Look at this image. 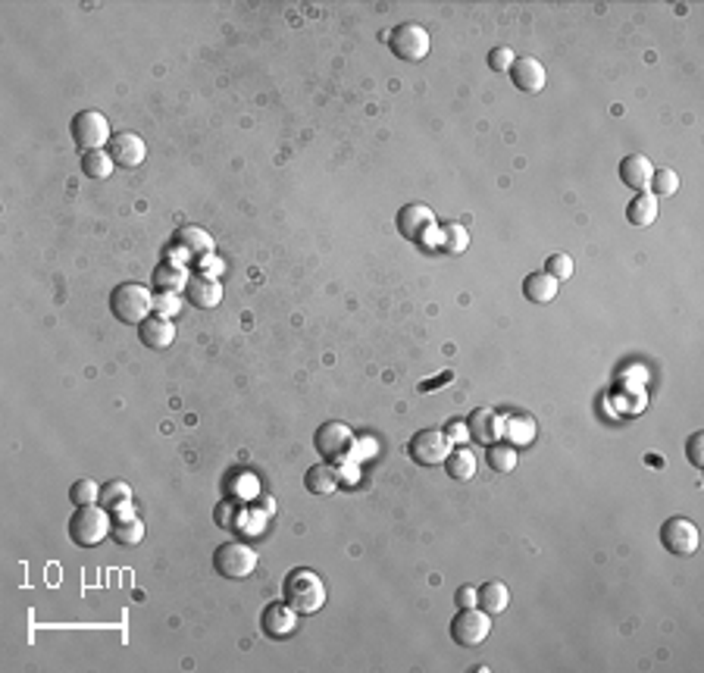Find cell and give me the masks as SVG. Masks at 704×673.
Segmentation results:
<instances>
[{"instance_id": "obj_1", "label": "cell", "mask_w": 704, "mask_h": 673, "mask_svg": "<svg viewBox=\"0 0 704 673\" xmlns=\"http://www.w3.org/2000/svg\"><path fill=\"white\" fill-rule=\"evenodd\" d=\"M285 601H288L291 608H295L297 614H320L322 605H326L329 592H326V582L320 580V574H313V570H291L288 576H285Z\"/></svg>"}, {"instance_id": "obj_2", "label": "cell", "mask_w": 704, "mask_h": 673, "mask_svg": "<svg viewBox=\"0 0 704 673\" xmlns=\"http://www.w3.org/2000/svg\"><path fill=\"white\" fill-rule=\"evenodd\" d=\"M110 314L125 326H138L154 314V291L142 282H123L110 291Z\"/></svg>"}, {"instance_id": "obj_3", "label": "cell", "mask_w": 704, "mask_h": 673, "mask_svg": "<svg viewBox=\"0 0 704 673\" xmlns=\"http://www.w3.org/2000/svg\"><path fill=\"white\" fill-rule=\"evenodd\" d=\"M113 517L104 505H85L75 507V513L69 517V539L82 548H94L110 536Z\"/></svg>"}, {"instance_id": "obj_4", "label": "cell", "mask_w": 704, "mask_h": 673, "mask_svg": "<svg viewBox=\"0 0 704 673\" xmlns=\"http://www.w3.org/2000/svg\"><path fill=\"white\" fill-rule=\"evenodd\" d=\"M213 567H217V574L226 576V580H247V576L257 570V551H253L247 542L229 539V542H223L217 551H213Z\"/></svg>"}, {"instance_id": "obj_5", "label": "cell", "mask_w": 704, "mask_h": 673, "mask_svg": "<svg viewBox=\"0 0 704 673\" xmlns=\"http://www.w3.org/2000/svg\"><path fill=\"white\" fill-rule=\"evenodd\" d=\"M389 47H391V54H395L398 60H404V63H420V60H426V56H429L433 38H429V31L423 29V25L401 22V25H395V29H391Z\"/></svg>"}, {"instance_id": "obj_6", "label": "cell", "mask_w": 704, "mask_h": 673, "mask_svg": "<svg viewBox=\"0 0 704 673\" xmlns=\"http://www.w3.org/2000/svg\"><path fill=\"white\" fill-rule=\"evenodd\" d=\"M69 132H73L75 148H82L85 154H88V151H104L107 144H110V138H113L110 123H107V116H104V113H98V110L75 113Z\"/></svg>"}, {"instance_id": "obj_7", "label": "cell", "mask_w": 704, "mask_h": 673, "mask_svg": "<svg viewBox=\"0 0 704 673\" xmlns=\"http://www.w3.org/2000/svg\"><path fill=\"white\" fill-rule=\"evenodd\" d=\"M492 633V614H485L482 608H460L451 620V639L464 649H476L482 645Z\"/></svg>"}, {"instance_id": "obj_8", "label": "cell", "mask_w": 704, "mask_h": 673, "mask_svg": "<svg viewBox=\"0 0 704 673\" xmlns=\"http://www.w3.org/2000/svg\"><path fill=\"white\" fill-rule=\"evenodd\" d=\"M661 545L676 557L695 555L701 545V532L689 517H667L661 526Z\"/></svg>"}, {"instance_id": "obj_9", "label": "cell", "mask_w": 704, "mask_h": 673, "mask_svg": "<svg viewBox=\"0 0 704 673\" xmlns=\"http://www.w3.org/2000/svg\"><path fill=\"white\" fill-rule=\"evenodd\" d=\"M408 454L420 467H439L445 463V457L451 454V442L442 429H420L414 439L408 442Z\"/></svg>"}, {"instance_id": "obj_10", "label": "cell", "mask_w": 704, "mask_h": 673, "mask_svg": "<svg viewBox=\"0 0 704 673\" xmlns=\"http://www.w3.org/2000/svg\"><path fill=\"white\" fill-rule=\"evenodd\" d=\"M313 445L322 454V461L335 463V461H341V457H345L348 451L354 448V433H351V427H348V423L326 420L320 429H316Z\"/></svg>"}, {"instance_id": "obj_11", "label": "cell", "mask_w": 704, "mask_h": 673, "mask_svg": "<svg viewBox=\"0 0 704 673\" xmlns=\"http://www.w3.org/2000/svg\"><path fill=\"white\" fill-rule=\"evenodd\" d=\"M297 617H301V614H297L288 601H270V605L263 608V614H260V630L279 643V639H288L291 633L297 630Z\"/></svg>"}, {"instance_id": "obj_12", "label": "cell", "mask_w": 704, "mask_h": 673, "mask_svg": "<svg viewBox=\"0 0 704 673\" xmlns=\"http://www.w3.org/2000/svg\"><path fill=\"white\" fill-rule=\"evenodd\" d=\"M107 154L113 157L116 167L138 169L144 163V157H148V144H144V138L138 135V132H119V135H113L110 144H107Z\"/></svg>"}, {"instance_id": "obj_13", "label": "cell", "mask_w": 704, "mask_h": 673, "mask_svg": "<svg viewBox=\"0 0 704 673\" xmlns=\"http://www.w3.org/2000/svg\"><path fill=\"white\" fill-rule=\"evenodd\" d=\"M395 226H398V232H401L408 241H423L429 232H433L435 213L429 211L426 204H408V207H401V211H398Z\"/></svg>"}, {"instance_id": "obj_14", "label": "cell", "mask_w": 704, "mask_h": 673, "mask_svg": "<svg viewBox=\"0 0 704 673\" xmlns=\"http://www.w3.org/2000/svg\"><path fill=\"white\" fill-rule=\"evenodd\" d=\"M504 417L498 414V410L492 408H479L469 414L467 420V433L473 442H479V445H492V442H498L501 436H504Z\"/></svg>"}, {"instance_id": "obj_15", "label": "cell", "mask_w": 704, "mask_h": 673, "mask_svg": "<svg viewBox=\"0 0 704 673\" xmlns=\"http://www.w3.org/2000/svg\"><path fill=\"white\" fill-rule=\"evenodd\" d=\"M511 82L517 91L538 94L545 88V82H548V73H545V66L536 60V56H523V60H517L511 66Z\"/></svg>"}, {"instance_id": "obj_16", "label": "cell", "mask_w": 704, "mask_h": 673, "mask_svg": "<svg viewBox=\"0 0 704 673\" xmlns=\"http://www.w3.org/2000/svg\"><path fill=\"white\" fill-rule=\"evenodd\" d=\"M138 339H142L144 348H150V351H163V348H169L176 341V326L173 320H167V316H157L150 314L148 320L138 323Z\"/></svg>"}, {"instance_id": "obj_17", "label": "cell", "mask_w": 704, "mask_h": 673, "mask_svg": "<svg viewBox=\"0 0 704 673\" xmlns=\"http://www.w3.org/2000/svg\"><path fill=\"white\" fill-rule=\"evenodd\" d=\"M651 176H655V163L645 154H630L620 160V182L626 188H636V192H648Z\"/></svg>"}, {"instance_id": "obj_18", "label": "cell", "mask_w": 704, "mask_h": 673, "mask_svg": "<svg viewBox=\"0 0 704 673\" xmlns=\"http://www.w3.org/2000/svg\"><path fill=\"white\" fill-rule=\"evenodd\" d=\"M113 513V526H110V536L116 539L119 545H138L144 539V523L142 517H135V511H132V505H123L116 507Z\"/></svg>"}, {"instance_id": "obj_19", "label": "cell", "mask_w": 704, "mask_h": 673, "mask_svg": "<svg viewBox=\"0 0 704 673\" xmlns=\"http://www.w3.org/2000/svg\"><path fill=\"white\" fill-rule=\"evenodd\" d=\"M173 245L176 251H182L185 257H207L213 254V238L210 232H204L201 226H182L179 232L173 235Z\"/></svg>"}, {"instance_id": "obj_20", "label": "cell", "mask_w": 704, "mask_h": 673, "mask_svg": "<svg viewBox=\"0 0 704 673\" xmlns=\"http://www.w3.org/2000/svg\"><path fill=\"white\" fill-rule=\"evenodd\" d=\"M188 270L182 263H176V260H163V263L154 266V272H150V285H154L157 291H173V295H179V291L188 289Z\"/></svg>"}, {"instance_id": "obj_21", "label": "cell", "mask_w": 704, "mask_h": 673, "mask_svg": "<svg viewBox=\"0 0 704 673\" xmlns=\"http://www.w3.org/2000/svg\"><path fill=\"white\" fill-rule=\"evenodd\" d=\"M185 298H188V301H192L198 310H210V307H217V304L223 301V289H219L217 279L201 276V272H198V276L188 279Z\"/></svg>"}, {"instance_id": "obj_22", "label": "cell", "mask_w": 704, "mask_h": 673, "mask_svg": "<svg viewBox=\"0 0 704 673\" xmlns=\"http://www.w3.org/2000/svg\"><path fill=\"white\" fill-rule=\"evenodd\" d=\"M341 486V473L332 467V463H316V467H310L307 473H304V488H307L310 495H332L339 492Z\"/></svg>"}, {"instance_id": "obj_23", "label": "cell", "mask_w": 704, "mask_h": 673, "mask_svg": "<svg viewBox=\"0 0 704 673\" xmlns=\"http://www.w3.org/2000/svg\"><path fill=\"white\" fill-rule=\"evenodd\" d=\"M511 605V592L501 580H488L476 589V608H482L485 614H504Z\"/></svg>"}, {"instance_id": "obj_24", "label": "cell", "mask_w": 704, "mask_h": 673, "mask_svg": "<svg viewBox=\"0 0 704 673\" xmlns=\"http://www.w3.org/2000/svg\"><path fill=\"white\" fill-rule=\"evenodd\" d=\"M557 279H551L548 272H529V276L523 279V298L526 301H532V304H551L557 298Z\"/></svg>"}, {"instance_id": "obj_25", "label": "cell", "mask_w": 704, "mask_h": 673, "mask_svg": "<svg viewBox=\"0 0 704 673\" xmlns=\"http://www.w3.org/2000/svg\"><path fill=\"white\" fill-rule=\"evenodd\" d=\"M626 220H630L632 226L645 229L651 226L657 220V198L651 192H639L636 198L626 204Z\"/></svg>"}, {"instance_id": "obj_26", "label": "cell", "mask_w": 704, "mask_h": 673, "mask_svg": "<svg viewBox=\"0 0 704 673\" xmlns=\"http://www.w3.org/2000/svg\"><path fill=\"white\" fill-rule=\"evenodd\" d=\"M113 169H116V163H113V157L107 151H88V154H82V173L88 179L104 182L113 176Z\"/></svg>"}, {"instance_id": "obj_27", "label": "cell", "mask_w": 704, "mask_h": 673, "mask_svg": "<svg viewBox=\"0 0 704 673\" xmlns=\"http://www.w3.org/2000/svg\"><path fill=\"white\" fill-rule=\"evenodd\" d=\"M476 454L469 448H458V451H451V454L445 457V470H448V476L451 479H458V482H467V479H473L476 476Z\"/></svg>"}, {"instance_id": "obj_28", "label": "cell", "mask_w": 704, "mask_h": 673, "mask_svg": "<svg viewBox=\"0 0 704 673\" xmlns=\"http://www.w3.org/2000/svg\"><path fill=\"white\" fill-rule=\"evenodd\" d=\"M485 463L494 470V473H511L513 467H517V451L513 445H504V442H492L485 451Z\"/></svg>"}, {"instance_id": "obj_29", "label": "cell", "mask_w": 704, "mask_h": 673, "mask_svg": "<svg viewBox=\"0 0 704 673\" xmlns=\"http://www.w3.org/2000/svg\"><path fill=\"white\" fill-rule=\"evenodd\" d=\"M100 505H104L107 511H116V507H123V505H132V486L123 479L104 482V486H100Z\"/></svg>"}, {"instance_id": "obj_30", "label": "cell", "mask_w": 704, "mask_h": 673, "mask_svg": "<svg viewBox=\"0 0 704 673\" xmlns=\"http://www.w3.org/2000/svg\"><path fill=\"white\" fill-rule=\"evenodd\" d=\"M439 247L445 254H464L469 247V232L460 223H448L445 229H442Z\"/></svg>"}, {"instance_id": "obj_31", "label": "cell", "mask_w": 704, "mask_h": 673, "mask_svg": "<svg viewBox=\"0 0 704 673\" xmlns=\"http://www.w3.org/2000/svg\"><path fill=\"white\" fill-rule=\"evenodd\" d=\"M504 433L513 445H529V442L536 439V420H532V417H511V420L504 423Z\"/></svg>"}, {"instance_id": "obj_32", "label": "cell", "mask_w": 704, "mask_h": 673, "mask_svg": "<svg viewBox=\"0 0 704 673\" xmlns=\"http://www.w3.org/2000/svg\"><path fill=\"white\" fill-rule=\"evenodd\" d=\"M69 501H73L75 507H85V505H100V486L94 479H79L73 482V488H69Z\"/></svg>"}, {"instance_id": "obj_33", "label": "cell", "mask_w": 704, "mask_h": 673, "mask_svg": "<svg viewBox=\"0 0 704 673\" xmlns=\"http://www.w3.org/2000/svg\"><path fill=\"white\" fill-rule=\"evenodd\" d=\"M651 194L655 198H670V194H676V188H680V176L674 173V169H655V176H651Z\"/></svg>"}, {"instance_id": "obj_34", "label": "cell", "mask_w": 704, "mask_h": 673, "mask_svg": "<svg viewBox=\"0 0 704 673\" xmlns=\"http://www.w3.org/2000/svg\"><path fill=\"white\" fill-rule=\"evenodd\" d=\"M545 272H548L551 279H557V282H563V279L573 276V257L570 254H551L548 260H545Z\"/></svg>"}, {"instance_id": "obj_35", "label": "cell", "mask_w": 704, "mask_h": 673, "mask_svg": "<svg viewBox=\"0 0 704 673\" xmlns=\"http://www.w3.org/2000/svg\"><path fill=\"white\" fill-rule=\"evenodd\" d=\"M154 314L157 316H167V320L179 316L182 314L179 295H173V291H157V295H154Z\"/></svg>"}, {"instance_id": "obj_36", "label": "cell", "mask_w": 704, "mask_h": 673, "mask_svg": "<svg viewBox=\"0 0 704 673\" xmlns=\"http://www.w3.org/2000/svg\"><path fill=\"white\" fill-rule=\"evenodd\" d=\"M485 63L494 69V73H511V66H513V63H517V56H513V50H511V47H504V44H501V47H492V50H488Z\"/></svg>"}, {"instance_id": "obj_37", "label": "cell", "mask_w": 704, "mask_h": 673, "mask_svg": "<svg viewBox=\"0 0 704 673\" xmlns=\"http://www.w3.org/2000/svg\"><path fill=\"white\" fill-rule=\"evenodd\" d=\"M686 457L692 467H704V433H692L686 442Z\"/></svg>"}, {"instance_id": "obj_38", "label": "cell", "mask_w": 704, "mask_h": 673, "mask_svg": "<svg viewBox=\"0 0 704 673\" xmlns=\"http://www.w3.org/2000/svg\"><path fill=\"white\" fill-rule=\"evenodd\" d=\"M238 507L232 505V501H223V505L217 507V526H223V530H229V526L238 523Z\"/></svg>"}, {"instance_id": "obj_39", "label": "cell", "mask_w": 704, "mask_h": 673, "mask_svg": "<svg viewBox=\"0 0 704 673\" xmlns=\"http://www.w3.org/2000/svg\"><path fill=\"white\" fill-rule=\"evenodd\" d=\"M451 379H454V373H451V370H445V373H439V376H435V379H423V383H420V392H423V395H426V392H439L442 385H448V383H451Z\"/></svg>"}, {"instance_id": "obj_40", "label": "cell", "mask_w": 704, "mask_h": 673, "mask_svg": "<svg viewBox=\"0 0 704 673\" xmlns=\"http://www.w3.org/2000/svg\"><path fill=\"white\" fill-rule=\"evenodd\" d=\"M442 433L448 436V442H451V445H454V442H467V439H469L467 423H454V420H451V423H445V429H442Z\"/></svg>"}, {"instance_id": "obj_41", "label": "cell", "mask_w": 704, "mask_h": 673, "mask_svg": "<svg viewBox=\"0 0 704 673\" xmlns=\"http://www.w3.org/2000/svg\"><path fill=\"white\" fill-rule=\"evenodd\" d=\"M458 605H460V608H473V605H476V586H460Z\"/></svg>"}]
</instances>
